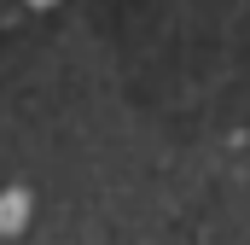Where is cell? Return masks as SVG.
<instances>
[{"label": "cell", "mask_w": 250, "mask_h": 245, "mask_svg": "<svg viewBox=\"0 0 250 245\" xmlns=\"http://www.w3.org/2000/svg\"><path fill=\"white\" fill-rule=\"evenodd\" d=\"M23 228H29V193L6 187L0 193V234H23Z\"/></svg>", "instance_id": "1"}, {"label": "cell", "mask_w": 250, "mask_h": 245, "mask_svg": "<svg viewBox=\"0 0 250 245\" xmlns=\"http://www.w3.org/2000/svg\"><path fill=\"white\" fill-rule=\"evenodd\" d=\"M23 6H35V12H47V6H59V0H23Z\"/></svg>", "instance_id": "2"}]
</instances>
